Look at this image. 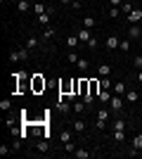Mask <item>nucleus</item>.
Here are the masks:
<instances>
[{
  "label": "nucleus",
  "instance_id": "1",
  "mask_svg": "<svg viewBox=\"0 0 142 159\" xmlns=\"http://www.w3.org/2000/svg\"><path fill=\"white\" fill-rule=\"evenodd\" d=\"M45 86H47V81L43 79V74H33V76H31V90H33V93H43Z\"/></svg>",
  "mask_w": 142,
  "mask_h": 159
},
{
  "label": "nucleus",
  "instance_id": "2",
  "mask_svg": "<svg viewBox=\"0 0 142 159\" xmlns=\"http://www.w3.org/2000/svg\"><path fill=\"white\" fill-rule=\"evenodd\" d=\"M28 57H31V50L26 45H21V48H17V50L10 52V60L12 62H21V60H28Z\"/></svg>",
  "mask_w": 142,
  "mask_h": 159
},
{
  "label": "nucleus",
  "instance_id": "3",
  "mask_svg": "<svg viewBox=\"0 0 142 159\" xmlns=\"http://www.w3.org/2000/svg\"><path fill=\"white\" fill-rule=\"evenodd\" d=\"M123 102H126V98H123V95H111V100H109V107H111L114 112L121 114V112H123Z\"/></svg>",
  "mask_w": 142,
  "mask_h": 159
},
{
  "label": "nucleus",
  "instance_id": "4",
  "mask_svg": "<svg viewBox=\"0 0 142 159\" xmlns=\"http://www.w3.org/2000/svg\"><path fill=\"white\" fill-rule=\"evenodd\" d=\"M140 21H142V10L135 7V10L128 14V24H140Z\"/></svg>",
  "mask_w": 142,
  "mask_h": 159
},
{
  "label": "nucleus",
  "instance_id": "5",
  "mask_svg": "<svg viewBox=\"0 0 142 159\" xmlns=\"http://www.w3.org/2000/svg\"><path fill=\"white\" fill-rule=\"evenodd\" d=\"M142 152V133H135V138H133V152L130 154H140Z\"/></svg>",
  "mask_w": 142,
  "mask_h": 159
},
{
  "label": "nucleus",
  "instance_id": "6",
  "mask_svg": "<svg viewBox=\"0 0 142 159\" xmlns=\"http://www.w3.org/2000/svg\"><path fill=\"white\" fill-rule=\"evenodd\" d=\"M142 36V26L140 24H130L128 26V38H140Z\"/></svg>",
  "mask_w": 142,
  "mask_h": 159
},
{
  "label": "nucleus",
  "instance_id": "7",
  "mask_svg": "<svg viewBox=\"0 0 142 159\" xmlns=\"http://www.w3.org/2000/svg\"><path fill=\"white\" fill-rule=\"evenodd\" d=\"M24 45H26L28 50L33 52V50H38V45H41V40L36 38V36H28V38H26V43H24Z\"/></svg>",
  "mask_w": 142,
  "mask_h": 159
},
{
  "label": "nucleus",
  "instance_id": "8",
  "mask_svg": "<svg viewBox=\"0 0 142 159\" xmlns=\"http://www.w3.org/2000/svg\"><path fill=\"white\" fill-rule=\"evenodd\" d=\"M104 45H107V50H116V48L121 45V40H118V36H109Z\"/></svg>",
  "mask_w": 142,
  "mask_h": 159
},
{
  "label": "nucleus",
  "instance_id": "9",
  "mask_svg": "<svg viewBox=\"0 0 142 159\" xmlns=\"http://www.w3.org/2000/svg\"><path fill=\"white\" fill-rule=\"evenodd\" d=\"M90 81V95H95V98H97V93H100V90H102V83H100V79H88Z\"/></svg>",
  "mask_w": 142,
  "mask_h": 159
},
{
  "label": "nucleus",
  "instance_id": "10",
  "mask_svg": "<svg viewBox=\"0 0 142 159\" xmlns=\"http://www.w3.org/2000/svg\"><path fill=\"white\" fill-rule=\"evenodd\" d=\"M123 98H126V102H130V105H135L137 102V98H140V95H137V90H126V95H123Z\"/></svg>",
  "mask_w": 142,
  "mask_h": 159
},
{
  "label": "nucleus",
  "instance_id": "11",
  "mask_svg": "<svg viewBox=\"0 0 142 159\" xmlns=\"http://www.w3.org/2000/svg\"><path fill=\"white\" fill-rule=\"evenodd\" d=\"M109 74H111V66L109 64H97V76H100V79H104Z\"/></svg>",
  "mask_w": 142,
  "mask_h": 159
},
{
  "label": "nucleus",
  "instance_id": "12",
  "mask_svg": "<svg viewBox=\"0 0 142 159\" xmlns=\"http://www.w3.org/2000/svg\"><path fill=\"white\" fill-rule=\"evenodd\" d=\"M126 90H128V86L123 81H116L114 83V95H126Z\"/></svg>",
  "mask_w": 142,
  "mask_h": 159
},
{
  "label": "nucleus",
  "instance_id": "13",
  "mask_svg": "<svg viewBox=\"0 0 142 159\" xmlns=\"http://www.w3.org/2000/svg\"><path fill=\"white\" fill-rule=\"evenodd\" d=\"M97 98H100V102H104V105H109V100H111V93H109L107 88H102L100 93H97Z\"/></svg>",
  "mask_w": 142,
  "mask_h": 159
},
{
  "label": "nucleus",
  "instance_id": "14",
  "mask_svg": "<svg viewBox=\"0 0 142 159\" xmlns=\"http://www.w3.org/2000/svg\"><path fill=\"white\" fill-rule=\"evenodd\" d=\"M59 112L62 114H71L74 112V105H69V102H64V100L59 98Z\"/></svg>",
  "mask_w": 142,
  "mask_h": 159
},
{
  "label": "nucleus",
  "instance_id": "15",
  "mask_svg": "<svg viewBox=\"0 0 142 159\" xmlns=\"http://www.w3.org/2000/svg\"><path fill=\"white\" fill-rule=\"evenodd\" d=\"M71 105H74V114H83V109H85V102H83V100H74V102H71Z\"/></svg>",
  "mask_w": 142,
  "mask_h": 159
},
{
  "label": "nucleus",
  "instance_id": "16",
  "mask_svg": "<svg viewBox=\"0 0 142 159\" xmlns=\"http://www.w3.org/2000/svg\"><path fill=\"white\" fill-rule=\"evenodd\" d=\"M78 43H81V38H78V33H76V36H69V38H67V48H69V50H74V48L78 45Z\"/></svg>",
  "mask_w": 142,
  "mask_h": 159
},
{
  "label": "nucleus",
  "instance_id": "17",
  "mask_svg": "<svg viewBox=\"0 0 142 159\" xmlns=\"http://www.w3.org/2000/svg\"><path fill=\"white\" fill-rule=\"evenodd\" d=\"M126 128H128V121L118 116V119L114 121V131H126Z\"/></svg>",
  "mask_w": 142,
  "mask_h": 159
},
{
  "label": "nucleus",
  "instance_id": "18",
  "mask_svg": "<svg viewBox=\"0 0 142 159\" xmlns=\"http://www.w3.org/2000/svg\"><path fill=\"white\" fill-rule=\"evenodd\" d=\"M76 66H78V71H83V74H85V71H88V69H90V62L85 60V57H81V60L76 62Z\"/></svg>",
  "mask_w": 142,
  "mask_h": 159
},
{
  "label": "nucleus",
  "instance_id": "19",
  "mask_svg": "<svg viewBox=\"0 0 142 159\" xmlns=\"http://www.w3.org/2000/svg\"><path fill=\"white\" fill-rule=\"evenodd\" d=\"M54 33H57V29H54V26H45V29H43V40H50Z\"/></svg>",
  "mask_w": 142,
  "mask_h": 159
},
{
  "label": "nucleus",
  "instance_id": "20",
  "mask_svg": "<svg viewBox=\"0 0 142 159\" xmlns=\"http://www.w3.org/2000/svg\"><path fill=\"white\" fill-rule=\"evenodd\" d=\"M78 38H81L83 43H88V40L93 38V33H90V29H81V31H78Z\"/></svg>",
  "mask_w": 142,
  "mask_h": 159
},
{
  "label": "nucleus",
  "instance_id": "21",
  "mask_svg": "<svg viewBox=\"0 0 142 159\" xmlns=\"http://www.w3.org/2000/svg\"><path fill=\"white\" fill-rule=\"evenodd\" d=\"M36 21H38V24H41V26H50V12L41 14V17H36Z\"/></svg>",
  "mask_w": 142,
  "mask_h": 159
},
{
  "label": "nucleus",
  "instance_id": "22",
  "mask_svg": "<svg viewBox=\"0 0 142 159\" xmlns=\"http://www.w3.org/2000/svg\"><path fill=\"white\" fill-rule=\"evenodd\" d=\"M33 12H36V17H41V14L47 12V7L43 5V2H33Z\"/></svg>",
  "mask_w": 142,
  "mask_h": 159
},
{
  "label": "nucleus",
  "instance_id": "23",
  "mask_svg": "<svg viewBox=\"0 0 142 159\" xmlns=\"http://www.w3.org/2000/svg\"><path fill=\"white\" fill-rule=\"evenodd\" d=\"M74 131L76 133H83V131H85V121H83V119H76L74 121Z\"/></svg>",
  "mask_w": 142,
  "mask_h": 159
},
{
  "label": "nucleus",
  "instance_id": "24",
  "mask_svg": "<svg viewBox=\"0 0 142 159\" xmlns=\"http://www.w3.org/2000/svg\"><path fill=\"white\" fill-rule=\"evenodd\" d=\"M74 157H76V159H88L90 152H88V150H83V147H78V150L74 152Z\"/></svg>",
  "mask_w": 142,
  "mask_h": 159
},
{
  "label": "nucleus",
  "instance_id": "25",
  "mask_svg": "<svg viewBox=\"0 0 142 159\" xmlns=\"http://www.w3.org/2000/svg\"><path fill=\"white\" fill-rule=\"evenodd\" d=\"M109 116H111V112H109L107 107H102L100 112H97V119H102V121H107V119H109Z\"/></svg>",
  "mask_w": 142,
  "mask_h": 159
},
{
  "label": "nucleus",
  "instance_id": "26",
  "mask_svg": "<svg viewBox=\"0 0 142 159\" xmlns=\"http://www.w3.org/2000/svg\"><path fill=\"white\" fill-rule=\"evenodd\" d=\"M133 10H135V7L130 5V2H126V0H123V5H121V14H126V17H128V14L133 12Z\"/></svg>",
  "mask_w": 142,
  "mask_h": 159
},
{
  "label": "nucleus",
  "instance_id": "27",
  "mask_svg": "<svg viewBox=\"0 0 142 159\" xmlns=\"http://www.w3.org/2000/svg\"><path fill=\"white\" fill-rule=\"evenodd\" d=\"M95 24H97V19H95V17H85V19H83V29H93Z\"/></svg>",
  "mask_w": 142,
  "mask_h": 159
},
{
  "label": "nucleus",
  "instance_id": "28",
  "mask_svg": "<svg viewBox=\"0 0 142 159\" xmlns=\"http://www.w3.org/2000/svg\"><path fill=\"white\" fill-rule=\"evenodd\" d=\"M47 138H43V140H38V145H36V150H38V152H47Z\"/></svg>",
  "mask_w": 142,
  "mask_h": 159
},
{
  "label": "nucleus",
  "instance_id": "29",
  "mask_svg": "<svg viewBox=\"0 0 142 159\" xmlns=\"http://www.w3.org/2000/svg\"><path fill=\"white\" fill-rule=\"evenodd\" d=\"M109 17H111V19H118V17H121V7H109Z\"/></svg>",
  "mask_w": 142,
  "mask_h": 159
},
{
  "label": "nucleus",
  "instance_id": "30",
  "mask_svg": "<svg viewBox=\"0 0 142 159\" xmlns=\"http://www.w3.org/2000/svg\"><path fill=\"white\" fill-rule=\"evenodd\" d=\"M111 135H114V143H123V140H126V133L123 131H114Z\"/></svg>",
  "mask_w": 142,
  "mask_h": 159
},
{
  "label": "nucleus",
  "instance_id": "31",
  "mask_svg": "<svg viewBox=\"0 0 142 159\" xmlns=\"http://www.w3.org/2000/svg\"><path fill=\"white\" fill-rule=\"evenodd\" d=\"M17 10H19V12H26L28 10V0H17Z\"/></svg>",
  "mask_w": 142,
  "mask_h": 159
},
{
  "label": "nucleus",
  "instance_id": "32",
  "mask_svg": "<svg viewBox=\"0 0 142 159\" xmlns=\"http://www.w3.org/2000/svg\"><path fill=\"white\" fill-rule=\"evenodd\" d=\"M0 109H2V112H10V109H12V102H10V100H2V102H0Z\"/></svg>",
  "mask_w": 142,
  "mask_h": 159
},
{
  "label": "nucleus",
  "instance_id": "33",
  "mask_svg": "<svg viewBox=\"0 0 142 159\" xmlns=\"http://www.w3.org/2000/svg\"><path fill=\"white\" fill-rule=\"evenodd\" d=\"M64 152H76V145H74V140H69V143H64Z\"/></svg>",
  "mask_w": 142,
  "mask_h": 159
},
{
  "label": "nucleus",
  "instance_id": "34",
  "mask_svg": "<svg viewBox=\"0 0 142 159\" xmlns=\"http://www.w3.org/2000/svg\"><path fill=\"white\" fill-rule=\"evenodd\" d=\"M81 100H83V102H85L88 107H93V102H95V95H90V93H88V95H83Z\"/></svg>",
  "mask_w": 142,
  "mask_h": 159
},
{
  "label": "nucleus",
  "instance_id": "35",
  "mask_svg": "<svg viewBox=\"0 0 142 159\" xmlns=\"http://www.w3.org/2000/svg\"><path fill=\"white\" fill-rule=\"evenodd\" d=\"M67 60H69V62H71V64H76V62L81 60V57H78V55H76V52H74V50H71V52H69V55H67Z\"/></svg>",
  "mask_w": 142,
  "mask_h": 159
},
{
  "label": "nucleus",
  "instance_id": "36",
  "mask_svg": "<svg viewBox=\"0 0 142 159\" xmlns=\"http://www.w3.org/2000/svg\"><path fill=\"white\" fill-rule=\"evenodd\" d=\"M71 135H74L71 131H62V143H69V140H71Z\"/></svg>",
  "mask_w": 142,
  "mask_h": 159
},
{
  "label": "nucleus",
  "instance_id": "37",
  "mask_svg": "<svg viewBox=\"0 0 142 159\" xmlns=\"http://www.w3.org/2000/svg\"><path fill=\"white\" fill-rule=\"evenodd\" d=\"M118 48H121L123 52H128V50H130V40H128V38H126V40H121V45H118Z\"/></svg>",
  "mask_w": 142,
  "mask_h": 159
},
{
  "label": "nucleus",
  "instance_id": "38",
  "mask_svg": "<svg viewBox=\"0 0 142 159\" xmlns=\"http://www.w3.org/2000/svg\"><path fill=\"white\" fill-rule=\"evenodd\" d=\"M133 64H135V69H137V71H140V69H142V57H140V55H137L135 60H133Z\"/></svg>",
  "mask_w": 142,
  "mask_h": 159
},
{
  "label": "nucleus",
  "instance_id": "39",
  "mask_svg": "<svg viewBox=\"0 0 142 159\" xmlns=\"http://www.w3.org/2000/svg\"><path fill=\"white\" fill-rule=\"evenodd\" d=\"M100 83H102V88H107V90H109V88H111V81H109V79H107V76H104V79H102V81H100Z\"/></svg>",
  "mask_w": 142,
  "mask_h": 159
},
{
  "label": "nucleus",
  "instance_id": "40",
  "mask_svg": "<svg viewBox=\"0 0 142 159\" xmlns=\"http://www.w3.org/2000/svg\"><path fill=\"white\" fill-rule=\"evenodd\" d=\"M88 48H90V50H95V48H97V38H90L88 40Z\"/></svg>",
  "mask_w": 142,
  "mask_h": 159
},
{
  "label": "nucleus",
  "instance_id": "41",
  "mask_svg": "<svg viewBox=\"0 0 142 159\" xmlns=\"http://www.w3.org/2000/svg\"><path fill=\"white\" fill-rule=\"evenodd\" d=\"M109 5H111V7H121L123 0H109Z\"/></svg>",
  "mask_w": 142,
  "mask_h": 159
},
{
  "label": "nucleus",
  "instance_id": "42",
  "mask_svg": "<svg viewBox=\"0 0 142 159\" xmlns=\"http://www.w3.org/2000/svg\"><path fill=\"white\" fill-rule=\"evenodd\" d=\"M71 7H74V10H81L83 2H81V0H74V2H71Z\"/></svg>",
  "mask_w": 142,
  "mask_h": 159
},
{
  "label": "nucleus",
  "instance_id": "43",
  "mask_svg": "<svg viewBox=\"0 0 142 159\" xmlns=\"http://www.w3.org/2000/svg\"><path fill=\"white\" fill-rule=\"evenodd\" d=\"M97 128H100V131H104V128H107V121H102V119H97Z\"/></svg>",
  "mask_w": 142,
  "mask_h": 159
},
{
  "label": "nucleus",
  "instance_id": "44",
  "mask_svg": "<svg viewBox=\"0 0 142 159\" xmlns=\"http://www.w3.org/2000/svg\"><path fill=\"white\" fill-rule=\"evenodd\" d=\"M0 154H2V157H5V154H10V147H7V145H0Z\"/></svg>",
  "mask_w": 142,
  "mask_h": 159
},
{
  "label": "nucleus",
  "instance_id": "45",
  "mask_svg": "<svg viewBox=\"0 0 142 159\" xmlns=\"http://www.w3.org/2000/svg\"><path fill=\"white\" fill-rule=\"evenodd\" d=\"M12 147H14V150H21V138H17V140H14V143H12Z\"/></svg>",
  "mask_w": 142,
  "mask_h": 159
},
{
  "label": "nucleus",
  "instance_id": "46",
  "mask_svg": "<svg viewBox=\"0 0 142 159\" xmlns=\"http://www.w3.org/2000/svg\"><path fill=\"white\" fill-rule=\"evenodd\" d=\"M137 81H140V83H142V69H140V71H137Z\"/></svg>",
  "mask_w": 142,
  "mask_h": 159
},
{
  "label": "nucleus",
  "instance_id": "47",
  "mask_svg": "<svg viewBox=\"0 0 142 159\" xmlns=\"http://www.w3.org/2000/svg\"><path fill=\"white\" fill-rule=\"evenodd\" d=\"M69 2H74V0H62V5H69Z\"/></svg>",
  "mask_w": 142,
  "mask_h": 159
},
{
  "label": "nucleus",
  "instance_id": "48",
  "mask_svg": "<svg viewBox=\"0 0 142 159\" xmlns=\"http://www.w3.org/2000/svg\"><path fill=\"white\" fill-rule=\"evenodd\" d=\"M0 2H2V5H7V2H10V0H0Z\"/></svg>",
  "mask_w": 142,
  "mask_h": 159
},
{
  "label": "nucleus",
  "instance_id": "49",
  "mask_svg": "<svg viewBox=\"0 0 142 159\" xmlns=\"http://www.w3.org/2000/svg\"><path fill=\"white\" fill-rule=\"evenodd\" d=\"M140 26H142V21H140Z\"/></svg>",
  "mask_w": 142,
  "mask_h": 159
}]
</instances>
